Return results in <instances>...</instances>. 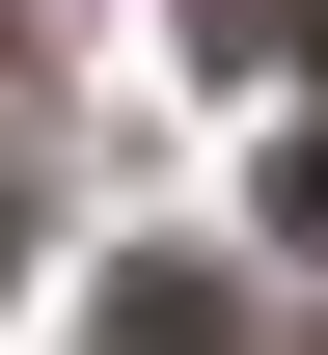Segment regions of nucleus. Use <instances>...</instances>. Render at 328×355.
<instances>
[{
    "label": "nucleus",
    "mask_w": 328,
    "mask_h": 355,
    "mask_svg": "<svg viewBox=\"0 0 328 355\" xmlns=\"http://www.w3.org/2000/svg\"><path fill=\"white\" fill-rule=\"evenodd\" d=\"M83 355H246V301H219V273H110V301H83Z\"/></svg>",
    "instance_id": "f257e3e1"
},
{
    "label": "nucleus",
    "mask_w": 328,
    "mask_h": 355,
    "mask_svg": "<svg viewBox=\"0 0 328 355\" xmlns=\"http://www.w3.org/2000/svg\"><path fill=\"white\" fill-rule=\"evenodd\" d=\"M191 28H219V55H328V0H191Z\"/></svg>",
    "instance_id": "f03ea898"
},
{
    "label": "nucleus",
    "mask_w": 328,
    "mask_h": 355,
    "mask_svg": "<svg viewBox=\"0 0 328 355\" xmlns=\"http://www.w3.org/2000/svg\"><path fill=\"white\" fill-rule=\"evenodd\" d=\"M274 219H301V246H328V110H301V137H274Z\"/></svg>",
    "instance_id": "7ed1b4c3"
}]
</instances>
